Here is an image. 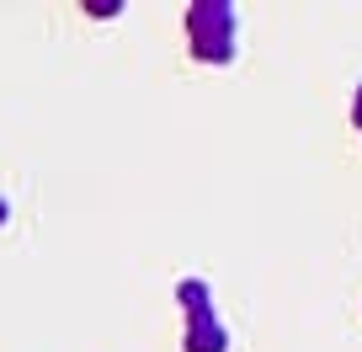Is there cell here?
<instances>
[{
  "label": "cell",
  "instance_id": "cell-1",
  "mask_svg": "<svg viewBox=\"0 0 362 352\" xmlns=\"http://www.w3.org/2000/svg\"><path fill=\"white\" fill-rule=\"evenodd\" d=\"M187 48L197 64H235V6L229 0H192L187 6Z\"/></svg>",
  "mask_w": 362,
  "mask_h": 352
},
{
  "label": "cell",
  "instance_id": "cell-2",
  "mask_svg": "<svg viewBox=\"0 0 362 352\" xmlns=\"http://www.w3.org/2000/svg\"><path fill=\"white\" fill-rule=\"evenodd\" d=\"M181 352H229V326L218 310H203V315H187L181 326Z\"/></svg>",
  "mask_w": 362,
  "mask_h": 352
},
{
  "label": "cell",
  "instance_id": "cell-3",
  "mask_svg": "<svg viewBox=\"0 0 362 352\" xmlns=\"http://www.w3.org/2000/svg\"><path fill=\"white\" fill-rule=\"evenodd\" d=\"M176 305L187 310V315H203V310H214V288H208L203 278H181L176 283Z\"/></svg>",
  "mask_w": 362,
  "mask_h": 352
},
{
  "label": "cell",
  "instance_id": "cell-4",
  "mask_svg": "<svg viewBox=\"0 0 362 352\" xmlns=\"http://www.w3.org/2000/svg\"><path fill=\"white\" fill-rule=\"evenodd\" d=\"M86 16H96V22H112V16H123V6H117V0H86Z\"/></svg>",
  "mask_w": 362,
  "mask_h": 352
},
{
  "label": "cell",
  "instance_id": "cell-5",
  "mask_svg": "<svg viewBox=\"0 0 362 352\" xmlns=\"http://www.w3.org/2000/svg\"><path fill=\"white\" fill-rule=\"evenodd\" d=\"M351 128H362V86L351 91Z\"/></svg>",
  "mask_w": 362,
  "mask_h": 352
},
{
  "label": "cell",
  "instance_id": "cell-6",
  "mask_svg": "<svg viewBox=\"0 0 362 352\" xmlns=\"http://www.w3.org/2000/svg\"><path fill=\"white\" fill-rule=\"evenodd\" d=\"M6 219H11V203H6V198H0V225H6Z\"/></svg>",
  "mask_w": 362,
  "mask_h": 352
}]
</instances>
